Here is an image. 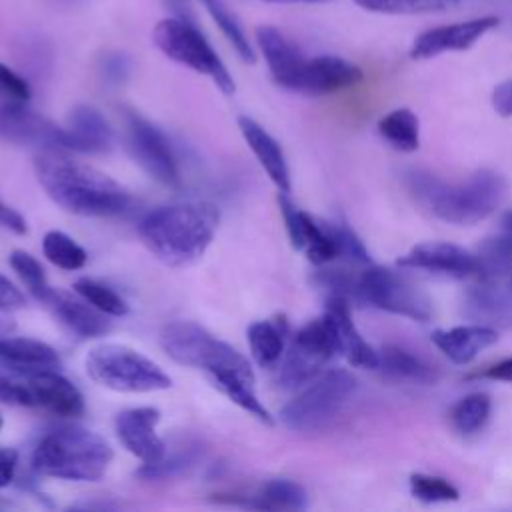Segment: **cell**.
I'll list each match as a JSON object with an SVG mask.
<instances>
[{"mask_svg": "<svg viewBox=\"0 0 512 512\" xmlns=\"http://www.w3.org/2000/svg\"><path fill=\"white\" fill-rule=\"evenodd\" d=\"M160 344L174 362L204 370L214 386L236 406L264 424L274 422L256 394V376L248 358L234 346L190 320L168 322L160 332Z\"/></svg>", "mask_w": 512, "mask_h": 512, "instance_id": "obj_1", "label": "cell"}, {"mask_svg": "<svg viewBox=\"0 0 512 512\" xmlns=\"http://www.w3.org/2000/svg\"><path fill=\"white\" fill-rule=\"evenodd\" d=\"M34 170L46 194L66 212L90 218L120 216L130 210L132 196L108 174L74 160L66 150H40Z\"/></svg>", "mask_w": 512, "mask_h": 512, "instance_id": "obj_2", "label": "cell"}, {"mask_svg": "<svg viewBox=\"0 0 512 512\" xmlns=\"http://www.w3.org/2000/svg\"><path fill=\"white\" fill-rule=\"evenodd\" d=\"M220 222L208 202H180L150 210L138 224L146 248L168 266H188L202 258Z\"/></svg>", "mask_w": 512, "mask_h": 512, "instance_id": "obj_3", "label": "cell"}, {"mask_svg": "<svg viewBox=\"0 0 512 512\" xmlns=\"http://www.w3.org/2000/svg\"><path fill=\"white\" fill-rule=\"evenodd\" d=\"M408 186L434 216L458 226H472L488 218L504 198L506 182L494 170H476L464 182L446 184L420 170L408 174Z\"/></svg>", "mask_w": 512, "mask_h": 512, "instance_id": "obj_4", "label": "cell"}, {"mask_svg": "<svg viewBox=\"0 0 512 512\" xmlns=\"http://www.w3.org/2000/svg\"><path fill=\"white\" fill-rule=\"evenodd\" d=\"M110 444L96 432L80 426L48 430L32 450V468L40 476L96 482L112 462Z\"/></svg>", "mask_w": 512, "mask_h": 512, "instance_id": "obj_5", "label": "cell"}, {"mask_svg": "<svg viewBox=\"0 0 512 512\" xmlns=\"http://www.w3.org/2000/svg\"><path fill=\"white\" fill-rule=\"evenodd\" d=\"M358 380L344 368L318 374L280 410V422L292 432H320L328 428L350 404Z\"/></svg>", "mask_w": 512, "mask_h": 512, "instance_id": "obj_6", "label": "cell"}, {"mask_svg": "<svg viewBox=\"0 0 512 512\" xmlns=\"http://www.w3.org/2000/svg\"><path fill=\"white\" fill-rule=\"evenodd\" d=\"M86 374L100 386L114 392H156L168 390L172 378L142 352L124 344H98L84 358Z\"/></svg>", "mask_w": 512, "mask_h": 512, "instance_id": "obj_7", "label": "cell"}, {"mask_svg": "<svg viewBox=\"0 0 512 512\" xmlns=\"http://www.w3.org/2000/svg\"><path fill=\"white\" fill-rule=\"evenodd\" d=\"M152 42L170 60L208 76L224 94H234L236 84L232 74L190 18H162L152 30Z\"/></svg>", "mask_w": 512, "mask_h": 512, "instance_id": "obj_8", "label": "cell"}, {"mask_svg": "<svg viewBox=\"0 0 512 512\" xmlns=\"http://www.w3.org/2000/svg\"><path fill=\"white\" fill-rule=\"evenodd\" d=\"M338 354V344L330 322L322 314L320 318L304 324L288 342L280 370L278 384L286 390L302 388L312 382L322 368Z\"/></svg>", "mask_w": 512, "mask_h": 512, "instance_id": "obj_9", "label": "cell"}, {"mask_svg": "<svg viewBox=\"0 0 512 512\" xmlns=\"http://www.w3.org/2000/svg\"><path fill=\"white\" fill-rule=\"evenodd\" d=\"M360 298L362 304L406 316L410 320L426 322L432 316V302L428 294L408 276L392 268L366 266L360 272Z\"/></svg>", "mask_w": 512, "mask_h": 512, "instance_id": "obj_10", "label": "cell"}, {"mask_svg": "<svg viewBox=\"0 0 512 512\" xmlns=\"http://www.w3.org/2000/svg\"><path fill=\"white\" fill-rule=\"evenodd\" d=\"M126 142L142 170L164 186H180V168L166 134L136 112L126 116Z\"/></svg>", "mask_w": 512, "mask_h": 512, "instance_id": "obj_11", "label": "cell"}, {"mask_svg": "<svg viewBox=\"0 0 512 512\" xmlns=\"http://www.w3.org/2000/svg\"><path fill=\"white\" fill-rule=\"evenodd\" d=\"M0 138L40 150H66V128L32 110L28 102H0Z\"/></svg>", "mask_w": 512, "mask_h": 512, "instance_id": "obj_12", "label": "cell"}, {"mask_svg": "<svg viewBox=\"0 0 512 512\" xmlns=\"http://www.w3.org/2000/svg\"><path fill=\"white\" fill-rule=\"evenodd\" d=\"M362 80V70L332 54H322V56H312L300 62L288 84L284 86L286 90L298 92V94H308V96H322V94H332L344 88H350Z\"/></svg>", "mask_w": 512, "mask_h": 512, "instance_id": "obj_13", "label": "cell"}, {"mask_svg": "<svg viewBox=\"0 0 512 512\" xmlns=\"http://www.w3.org/2000/svg\"><path fill=\"white\" fill-rule=\"evenodd\" d=\"M278 206L284 218V226L290 238V244L296 250L306 252L308 260L316 266H324L332 260H338V246L330 230V222H318L308 212L300 210L288 194H278Z\"/></svg>", "mask_w": 512, "mask_h": 512, "instance_id": "obj_14", "label": "cell"}, {"mask_svg": "<svg viewBox=\"0 0 512 512\" xmlns=\"http://www.w3.org/2000/svg\"><path fill=\"white\" fill-rule=\"evenodd\" d=\"M160 416L158 408L138 406L126 408L114 418L118 440L142 464H154L166 456V444L156 432Z\"/></svg>", "mask_w": 512, "mask_h": 512, "instance_id": "obj_15", "label": "cell"}, {"mask_svg": "<svg viewBox=\"0 0 512 512\" xmlns=\"http://www.w3.org/2000/svg\"><path fill=\"white\" fill-rule=\"evenodd\" d=\"M498 22H500L498 16H480L472 20L430 28L416 36L410 48V56L414 60H424V58H434L442 52L466 50L472 44H476L488 30L496 28Z\"/></svg>", "mask_w": 512, "mask_h": 512, "instance_id": "obj_16", "label": "cell"}, {"mask_svg": "<svg viewBox=\"0 0 512 512\" xmlns=\"http://www.w3.org/2000/svg\"><path fill=\"white\" fill-rule=\"evenodd\" d=\"M462 314L482 326L512 330V286L508 280H478L462 298Z\"/></svg>", "mask_w": 512, "mask_h": 512, "instance_id": "obj_17", "label": "cell"}, {"mask_svg": "<svg viewBox=\"0 0 512 512\" xmlns=\"http://www.w3.org/2000/svg\"><path fill=\"white\" fill-rule=\"evenodd\" d=\"M398 266L428 270L450 278H476L478 256L450 242H422L400 256Z\"/></svg>", "mask_w": 512, "mask_h": 512, "instance_id": "obj_18", "label": "cell"}, {"mask_svg": "<svg viewBox=\"0 0 512 512\" xmlns=\"http://www.w3.org/2000/svg\"><path fill=\"white\" fill-rule=\"evenodd\" d=\"M24 384L32 396V406H42L56 416L78 418L86 404L82 392L60 370H42L24 376Z\"/></svg>", "mask_w": 512, "mask_h": 512, "instance_id": "obj_19", "label": "cell"}, {"mask_svg": "<svg viewBox=\"0 0 512 512\" xmlns=\"http://www.w3.org/2000/svg\"><path fill=\"white\" fill-rule=\"evenodd\" d=\"M324 316L332 326L338 354H342L352 366L376 370L380 356L378 352L360 336L356 324L352 322L350 302L340 296H326Z\"/></svg>", "mask_w": 512, "mask_h": 512, "instance_id": "obj_20", "label": "cell"}, {"mask_svg": "<svg viewBox=\"0 0 512 512\" xmlns=\"http://www.w3.org/2000/svg\"><path fill=\"white\" fill-rule=\"evenodd\" d=\"M42 302L50 308L58 322L78 338H96L112 328L106 314L96 310L82 296L76 298L64 290L50 288Z\"/></svg>", "mask_w": 512, "mask_h": 512, "instance_id": "obj_21", "label": "cell"}, {"mask_svg": "<svg viewBox=\"0 0 512 512\" xmlns=\"http://www.w3.org/2000/svg\"><path fill=\"white\" fill-rule=\"evenodd\" d=\"M64 128L68 152H106L114 142V132L108 120L88 104L74 106Z\"/></svg>", "mask_w": 512, "mask_h": 512, "instance_id": "obj_22", "label": "cell"}, {"mask_svg": "<svg viewBox=\"0 0 512 512\" xmlns=\"http://www.w3.org/2000/svg\"><path fill=\"white\" fill-rule=\"evenodd\" d=\"M238 128H240V134H242L244 142L248 144V148L252 150L256 160L260 162V166L264 168L268 178L274 182L278 192L288 194L290 188H292L290 170H288V162H286L284 150L278 144V140L274 136H270L250 116H240L238 118Z\"/></svg>", "mask_w": 512, "mask_h": 512, "instance_id": "obj_23", "label": "cell"}, {"mask_svg": "<svg viewBox=\"0 0 512 512\" xmlns=\"http://www.w3.org/2000/svg\"><path fill=\"white\" fill-rule=\"evenodd\" d=\"M0 364L22 376L62 368V360L50 344L24 336L0 338Z\"/></svg>", "mask_w": 512, "mask_h": 512, "instance_id": "obj_24", "label": "cell"}, {"mask_svg": "<svg viewBox=\"0 0 512 512\" xmlns=\"http://www.w3.org/2000/svg\"><path fill=\"white\" fill-rule=\"evenodd\" d=\"M498 340V334L490 326L482 324H464L454 326L450 330H434L432 342L434 346L454 364L472 362L484 348L492 346Z\"/></svg>", "mask_w": 512, "mask_h": 512, "instance_id": "obj_25", "label": "cell"}, {"mask_svg": "<svg viewBox=\"0 0 512 512\" xmlns=\"http://www.w3.org/2000/svg\"><path fill=\"white\" fill-rule=\"evenodd\" d=\"M256 42L264 54L274 82L284 88L306 54L274 26L256 28Z\"/></svg>", "mask_w": 512, "mask_h": 512, "instance_id": "obj_26", "label": "cell"}, {"mask_svg": "<svg viewBox=\"0 0 512 512\" xmlns=\"http://www.w3.org/2000/svg\"><path fill=\"white\" fill-rule=\"evenodd\" d=\"M226 502L256 510H304L308 508V492L294 480L274 478L264 482L256 496H242V500L240 496H230Z\"/></svg>", "mask_w": 512, "mask_h": 512, "instance_id": "obj_27", "label": "cell"}, {"mask_svg": "<svg viewBox=\"0 0 512 512\" xmlns=\"http://www.w3.org/2000/svg\"><path fill=\"white\" fill-rule=\"evenodd\" d=\"M248 344L252 358L262 368H274L286 350L288 324L284 318L258 320L248 326Z\"/></svg>", "mask_w": 512, "mask_h": 512, "instance_id": "obj_28", "label": "cell"}, {"mask_svg": "<svg viewBox=\"0 0 512 512\" xmlns=\"http://www.w3.org/2000/svg\"><path fill=\"white\" fill-rule=\"evenodd\" d=\"M378 356H380L378 368H382V372L390 378L412 380V382H422V384H430L436 380L434 368H430L424 360H420L418 356L410 354L408 350H404L400 346L386 344L378 352Z\"/></svg>", "mask_w": 512, "mask_h": 512, "instance_id": "obj_29", "label": "cell"}, {"mask_svg": "<svg viewBox=\"0 0 512 512\" xmlns=\"http://www.w3.org/2000/svg\"><path fill=\"white\" fill-rule=\"evenodd\" d=\"M378 132L400 152H414L420 144V122L408 108H398L380 118Z\"/></svg>", "mask_w": 512, "mask_h": 512, "instance_id": "obj_30", "label": "cell"}, {"mask_svg": "<svg viewBox=\"0 0 512 512\" xmlns=\"http://www.w3.org/2000/svg\"><path fill=\"white\" fill-rule=\"evenodd\" d=\"M204 8L208 10V14L212 16V20L218 24V28L222 30V34L226 36V40L232 44V48L236 50V54L248 62L254 64L256 62V54L248 42V36L240 24V20L236 18V14L228 8L226 0H202Z\"/></svg>", "mask_w": 512, "mask_h": 512, "instance_id": "obj_31", "label": "cell"}, {"mask_svg": "<svg viewBox=\"0 0 512 512\" xmlns=\"http://www.w3.org/2000/svg\"><path fill=\"white\" fill-rule=\"evenodd\" d=\"M42 252L44 256L62 270H80L84 268L88 254L86 250L66 232L62 230H48L42 238Z\"/></svg>", "mask_w": 512, "mask_h": 512, "instance_id": "obj_32", "label": "cell"}, {"mask_svg": "<svg viewBox=\"0 0 512 512\" xmlns=\"http://www.w3.org/2000/svg\"><path fill=\"white\" fill-rule=\"evenodd\" d=\"M488 416H490V398L482 392L464 396L450 410L452 426L464 436L480 432L488 422Z\"/></svg>", "mask_w": 512, "mask_h": 512, "instance_id": "obj_33", "label": "cell"}, {"mask_svg": "<svg viewBox=\"0 0 512 512\" xmlns=\"http://www.w3.org/2000/svg\"><path fill=\"white\" fill-rule=\"evenodd\" d=\"M74 292L106 316H126L130 310L128 302L116 290L86 276L74 282Z\"/></svg>", "mask_w": 512, "mask_h": 512, "instance_id": "obj_34", "label": "cell"}, {"mask_svg": "<svg viewBox=\"0 0 512 512\" xmlns=\"http://www.w3.org/2000/svg\"><path fill=\"white\" fill-rule=\"evenodd\" d=\"M360 8L378 14H426L442 12L464 0H354Z\"/></svg>", "mask_w": 512, "mask_h": 512, "instance_id": "obj_35", "label": "cell"}, {"mask_svg": "<svg viewBox=\"0 0 512 512\" xmlns=\"http://www.w3.org/2000/svg\"><path fill=\"white\" fill-rule=\"evenodd\" d=\"M10 266L12 270L16 272V276L20 278V282L26 286V290L38 300L42 302L46 298V294L50 292V284H48V278H46V272L44 268L40 266V262L24 252V250H12L10 254Z\"/></svg>", "mask_w": 512, "mask_h": 512, "instance_id": "obj_36", "label": "cell"}, {"mask_svg": "<svg viewBox=\"0 0 512 512\" xmlns=\"http://www.w3.org/2000/svg\"><path fill=\"white\" fill-rule=\"evenodd\" d=\"M410 494L424 504L456 502L460 498L458 488L450 484L446 478L420 474V472L410 476Z\"/></svg>", "mask_w": 512, "mask_h": 512, "instance_id": "obj_37", "label": "cell"}, {"mask_svg": "<svg viewBox=\"0 0 512 512\" xmlns=\"http://www.w3.org/2000/svg\"><path fill=\"white\" fill-rule=\"evenodd\" d=\"M0 96L4 100H14V102H28L32 96V88L28 80L2 62H0Z\"/></svg>", "mask_w": 512, "mask_h": 512, "instance_id": "obj_38", "label": "cell"}, {"mask_svg": "<svg viewBox=\"0 0 512 512\" xmlns=\"http://www.w3.org/2000/svg\"><path fill=\"white\" fill-rule=\"evenodd\" d=\"M100 72L102 76L110 82V84H120L128 78V72H130V60L120 54V52H112V54H106L100 62Z\"/></svg>", "mask_w": 512, "mask_h": 512, "instance_id": "obj_39", "label": "cell"}, {"mask_svg": "<svg viewBox=\"0 0 512 512\" xmlns=\"http://www.w3.org/2000/svg\"><path fill=\"white\" fill-rule=\"evenodd\" d=\"M0 402L16 406H32V396L24 382H14L0 372Z\"/></svg>", "mask_w": 512, "mask_h": 512, "instance_id": "obj_40", "label": "cell"}, {"mask_svg": "<svg viewBox=\"0 0 512 512\" xmlns=\"http://www.w3.org/2000/svg\"><path fill=\"white\" fill-rule=\"evenodd\" d=\"M24 304H26V298L20 292V288H16L14 282H10L6 276L0 274V312L18 310Z\"/></svg>", "mask_w": 512, "mask_h": 512, "instance_id": "obj_41", "label": "cell"}, {"mask_svg": "<svg viewBox=\"0 0 512 512\" xmlns=\"http://www.w3.org/2000/svg\"><path fill=\"white\" fill-rule=\"evenodd\" d=\"M492 106L502 118H512V78L504 80L494 88Z\"/></svg>", "mask_w": 512, "mask_h": 512, "instance_id": "obj_42", "label": "cell"}, {"mask_svg": "<svg viewBox=\"0 0 512 512\" xmlns=\"http://www.w3.org/2000/svg\"><path fill=\"white\" fill-rule=\"evenodd\" d=\"M16 464H18L16 450L0 448V488H6L8 484H12L16 474Z\"/></svg>", "mask_w": 512, "mask_h": 512, "instance_id": "obj_43", "label": "cell"}, {"mask_svg": "<svg viewBox=\"0 0 512 512\" xmlns=\"http://www.w3.org/2000/svg\"><path fill=\"white\" fill-rule=\"evenodd\" d=\"M0 226L14 234H26V230H28L22 214H18L14 208L4 204L2 200H0Z\"/></svg>", "mask_w": 512, "mask_h": 512, "instance_id": "obj_44", "label": "cell"}, {"mask_svg": "<svg viewBox=\"0 0 512 512\" xmlns=\"http://www.w3.org/2000/svg\"><path fill=\"white\" fill-rule=\"evenodd\" d=\"M484 378H490V380H502V382H512V358H504L500 360L498 364L486 368L482 372Z\"/></svg>", "mask_w": 512, "mask_h": 512, "instance_id": "obj_45", "label": "cell"}, {"mask_svg": "<svg viewBox=\"0 0 512 512\" xmlns=\"http://www.w3.org/2000/svg\"><path fill=\"white\" fill-rule=\"evenodd\" d=\"M260 2H276V4H318V2H332V0H260Z\"/></svg>", "mask_w": 512, "mask_h": 512, "instance_id": "obj_46", "label": "cell"}, {"mask_svg": "<svg viewBox=\"0 0 512 512\" xmlns=\"http://www.w3.org/2000/svg\"><path fill=\"white\" fill-rule=\"evenodd\" d=\"M2 426H4V418H2V414H0V430H2Z\"/></svg>", "mask_w": 512, "mask_h": 512, "instance_id": "obj_47", "label": "cell"}, {"mask_svg": "<svg viewBox=\"0 0 512 512\" xmlns=\"http://www.w3.org/2000/svg\"><path fill=\"white\" fill-rule=\"evenodd\" d=\"M64 2H78V0H64Z\"/></svg>", "mask_w": 512, "mask_h": 512, "instance_id": "obj_48", "label": "cell"}, {"mask_svg": "<svg viewBox=\"0 0 512 512\" xmlns=\"http://www.w3.org/2000/svg\"><path fill=\"white\" fill-rule=\"evenodd\" d=\"M508 282H510V286H512V276H510V280H508Z\"/></svg>", "mask_w": 512, "mask_h": 512, "instance_id": "obj_49", "label": "cell"}, {"mask_svg": "<svg viewBox=\"0 0 512 512\" xmlns=\"http://www.w3.org/2000/svg\"><path fill=\"white\" fill-rule=\"evenodd\" d=\"M508 236H510V234H508ZM510 238H512V236H510Z\"/></svg>", "mask_w": 512, "mask_h": 512, "instance_id": "obj_50", "label": "cell"}]
</instances>
